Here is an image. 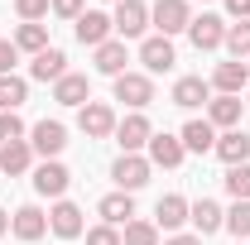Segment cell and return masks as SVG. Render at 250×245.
<instances>
[{
	"label": "cell",
	"instance_id": "1",
	"mask_svg": "<svg viewBox=\"0 0 250 245\" xmlns=\"http://www.w3.org/2000/svg\"><path fill=\"white\" fill-rule=\"evenodd\" d=\"M149 24H154L164 39L188 34V24H192V5H188V0H154V5H149Z\"/></svg>",
	"mask_w": 250,
	"mask_h": 245
},
{
	"label": "cell",
	"instance_id": "2",
	"mask_svg": "<svg viewBox=\"0 0 250 245\" xmlns=\"http://www.w3.org/2000/svg\"><path fill=\"white\" fill-rule=\"evenodd\" d=\"M116 140H121V149H125V154L149 149V140H154V125H149V116H145V111H130L125 121H116Z\"/></svg>",
	"mask_w": 250,
	"mask_h": 245
},
{
	"label": "cell",
	"instance_id": "3",
	"mask_svg": "<svg viewBox=\"0 0 250 245\" xmlns=\"http://www.w3.org/2000/svg\"><path fill=\"white\" fill-rule=\"evenodd\" d=\"M116 101H125L130 111H145V106L154 101L149 72H121V77H116Z\"/></svg>",
	"mask_w": 250,
	"mask_h": 245
},
{
	"label": "cell",
	"instance_id": "4",
	"mask_svg": "<svg viewBox=\"0 0 250 245\" xmlns=\"http://www.w3.org/2000/svg\"><path fill=\"white\" fill-rule=\"evenodd\" d=\"M149 168H154V163H149L145 154H121V159H116V168H111V178H116L121 192H135V187L149 183Z\"/></svg>",
	"mask_w": 250,
	"mask_h": 245
},
{
	"label": "cell",
	"instance_id": "5",
	"mask_svg": "<svg viewBox=\"0 0 250 245\" xmlns=\"http://www.w3.org/2000/svg\"><path fill=\"white\" fill-rule=\"evenodd\" d=\"M111 24H116L121 39H140V34L149 29V5L145 0H121L116 15H111Z\"/></svg>",
	"mask_w": 250,
	"mask_h": 245
},
{
	"label": "cell",
	"instance_id": "6",
	"mask_svg": "<svg viewBox=\"0 0 250 245\" xmlns=\"http://www.w3.org/2000/svg\"><path fill=\"white\" fill-rule=\"evenodd\" d=\"M188 39H192V48H197V53H212V48H221V43H226V24H221V15H192Z\"/></svg>",
	"mask_w": 250,
	"mask_h": 245
},
{
	"label": "cell",
	"instance_id": "7",
	"mask_svg": "<svg viewBox=\"0 0 250 245\" xmlns=\"http://www.w3.org/2000/svg\"><path fill=\"white\" fill-rule=\"evenodd\" d=\"M72 24H77V43H87V48H101V43H111V34H116L111 15H101V10H82Z\"/></svg>",
	"mask_w": 250,
	"mask_h": 245
},
{
	"label": "cell",
	"instance_id": "8",
	"mask_svg": "<svg viewBox=\"0 0 250 245\" xmlns=\"http://www.w3.org/2000/svg\"><path fill=\"white\" fill-rule=\"evenodd\" d=\"M77 125H82L87 140H106V135H116V111H111L106 101H87V106L77 111Z\"/></svg>",
	"mask_w": 250,
	"mask_h": 245
},
{
	"label": "cell",
	"instance_id": "9",
	"mask_svg": "<svg viewBox=\"0 0 250 245\" xmlns=\"http://www.w3.org/2000/svg\"><path fill=\"white\" fill-rule=\"evenodd\" d=\"M29 144H34V154H43V159H58V154L67 149V130H62V121H39L29 130Z\"/></svg>",
	"mask_w": 250,
	"mask_h": 245
},
{
	"label": "cell",
	"instance_id": "10",
	"mask_svg": "<svg viewBox=\"0 0 250 245\" xmlns=\"http://www.w3.org/2000/svg\"><path fill=\"white\" fill-rule=\"evenodd\" d=\"M67 183H72V173L62 168L58 159H43V163L34 168V192H43V197H58V202H62Z\"/></svg>",
	"mask_w": 250,
	"mask_h": 245
},
{
	"label": "cell",
	"instance_id": "11",
	"mask_svg": "<svg viewBox=\"0 0 250 245\" xmlns=\"http://www.w3.org/2000/svg\"><path fill=\"white\" fill-rule=\"evenodd\" d=\"M53 101H58V106H77V111H82V106L92 101V82H87L82 72H67V77L53 82Z\"/></svg>",
	"mask_w": 250,
	"mask_h": 245
},
{
	"label": "cell",
	"instance_id": "12",
	"mask_svg": "<svg viewBox=\"0 0 250 245\" xmlns=\"http://www.w3.org/2000/svg\"><path fill=\"white\" fill-rule=\"evenodd\" d=\"M48 231L62 236V241H77L82 231H87V221H82V207H72V202H58L53 212H48Z\"/></svg>",
	"mask_w": 250,
	"mask_h": 245
},
{
	"label": "cell",
	"instance_id": "13",
	"mask_svg": "<svg viewBox=\"0 0 250 245\" xmlns=\"http://www.w3.org/2000/svg\"><path fill=\"white\" fill-rule=\"evenodd\" d=\"M241 111H246V101L241 96H212L207 101V121H212V130H236L241 125Z\"/></svg>",
	"mask_w": 250,
	"mask_h": 245
},
{
	"label": "cell",
	"instance_id": "14",
	"mask_svg": "<svg viewBox=\"0 0 250 245\" xmlns=\"http://www.w3.org/2000/svg\"><path fill=\"white\" fill-rule=\"evenodd\" d=\"M226 163V168H236V163H250V135L246 130H226V135H217V149H212Z\"/></svg>",
	"mask_w": 250,
	"mask_h": 245
},
{
	"label": "cell",
	"instance_id": "15",
	"mask_svg": "<svg viewBox=\"0 0 250 245\" xmlns=\"http://www.w3.org/2000/svg\"><path fill=\"white\" fill-rule=\"evenodd\" d=\"M34 168V144L29 140H15V144H0V173L5 178H20Z\"/></svg>",
	"mask_w": 250,
	"mask_h": 245
},
{
	"label": "cell",
	"instance_id": "16",
	"mask_svg": "<svg viewBox=\"0 0 250 245\" xmlns=\"http://www.w3.org/2000/svg\"><path fill=\"white\" fill-rule=\"evenodd\" d=\"M246 82H250V67L246 62H217V72H212V87H217L221 96H241L246 92Z\"/></svg>",
	"mask_w": 250,
	"mask_h": 245
},
{
	"label": "cell",
	"instance_id": "17",
	"mask_svg": "<svg viewBox=\"0 0 250 245\" xmlns=\"http://www.w3.org/2000/svg\"><path fill=\"white\" fill-rule=\"evenodd\" d=\"M10 231H15V241H39L43 231H48V212H39V207H20V212L10 216Z\"/></svg>",
	"mask_w": 250,
	"mask_h": 245
},
{
	"label": "cell",
	"instance_id": "18",
	"mask_svg": "<svg viewBox=\"0 0 250 245\" xmlns=\"http://www.w3.org/2000/svg\"><path fill=\"white\" fill-rule=\"evenodd\" d=\"M140 62H145V72H168L178 58H173V43H168L164 34H154V39L140 43Z\"/></svg>",
	"mask_w": 250,
	"mask_h": 245
},
{
	"label": "cell",
	"instance_id": "19",
	"mask_svg": "<svg viewBox=\"0 0 250 245\" xmlns=\"http://www.w3.org/2000/svg\"><path fill=\"white\" fill-rule=\"evenodd\" d=\"M207 101H212V87H207L202 77H178V82H173V106L197 111V106H207Z\"/></svg>",
	"mask_w": 250,
	"mask_h": 245
},
{
	"label": "cell",
	"instance_id": "20",
	"mask_svg": "<svg viewBox=\"0 0 250 245\" xmlns=\"http://www.w3.org/2000/svg\"><path fill=\"white\" fill-rule=\"evenodd\" d=\"M183 140H178V135H154V140H149V163H154V168H178V163H183Z\"/></svg>",
	"mask_w": 250,
	"mask_h": 245
},
{
	"label": "cell",
	"instance_id": "21",
	"mask_svg": "<svg viewBox=\"0 0 250 245\" xmlns=\"http://www.w3.org/2000/svg\"><path fill=\"white\" fill-rule=\"evenodd\" d=\"M188 221L197 226V236H212V231L226 226V212H221L212 197H202V202H192V207H188Z\"/></svg>",
	"mask_w": 250,
	"mask_h": 245
},
{
	"label": "cell",
	"instance_id": "22",
	"mask_svg": "<svg viewBox=\"0 0 250 245\" xmlns=\"http://www.w3.org/2000/svg\"><path fill=\"white\" fill-rule=\"evenodd\" d=\"M29 77L34 82H58V77H67V58H62L58 48H43V53H34Z\"/></svg>",
	"mask_w": 250,
	"mask_h": 245
},
{
	"label": "cell",
	"instance_id": "23",
	"mask_svg": "<svg viewBox=\"0 0 250 245\" xmlns=\"http://www.w3.org/2000/svg\"><path fill=\"white\" fill-rule=\"evenodd\" d=\"M178 140H183L188 154H212V149H217V130H212V121H188Z\"/></svg>",
	"mask_w": 250,
	"mask_h": 245
},
{
	"label": "cell",
	"instance_id": "24",
	"mask_svg": "<svg viewBox=\"0 0 250 245\" xmlns=\"http://www.w3.org/2000/svg\"><path fill=\"white\" fill-rule=\"evenodd\" d=\"M183 221H188V197H178V192L159 197V207H154V226L159 231H178Z\"/></svg>",
	"mask_w": 250,
	"mask_h": 245
},
{
	"label": "cell",
	"instance_id": "25",
	"mask_svg": "<svg viewBox=\"0 0 250 245\" xmlns=\"http://www.w3.org/2000/svg\"><path fill=\"white\" fill-rule=\"evenodd\" d=\"M125 62H130V53H125V39H111V43H101V48H96V72H106V77H121V72H130Z\"/></svg>",
	"mask_w": 250,
	"mask_h": 245
},
{
	"label": "cell",
	"instance_id": "26",
	"mask_svg": "<svg viewBox=\"0 0 250 245\" xmlns=\"http://www.w3.org/2000/svg\"><path fill=\"white\" fill-rule=\"evenodd\" d=\"M101 216H106V226H130V221H135V202H130V192H111V197H101Z\"/></svg>",
	"mask_w": 250,
	"mask_h": 245
},
{
	"label": "cell",
	"instance_id": "27",
	"mask_svg": "<svg viewBox=\"0 0 250 245\" xmlns=\"http://www.w3.org/2000/svg\"><path fill=\"white\" fill-rule=\"evenodd\" d=\"M24 101H29V82L24 77H15V72L0 77V111H20Z\"/></svg>",
	"mask_w": 250,
	"mask_h": 245
},
{
	"label": "cell",
	"instance_id": "28",
	"mask_svg": "<svg viewBox=\"0 0 250 245\" xmlns=\"http://www.w3.org/2000/svg\"><path fill=\"white\" fill-rule=\"evenodd\" d=\"M15 48H20V53H43V48H48V29H43V24H20V29H15Z\"/></svg>",
	"mask_w": 250,
	"mask_h": 245
},
{
	"label": "cell",
	"instance_id": "29",
	"mask_svg": "<svg viewBox=\"0 0 250 245\" xmlns=\"http://www.w3.org/2000/svg\"><path fill=\"white\" fill-rule=\"evenodd\" d=\"M221 48H231V58L246 62L250 58V20H241V24H226V43Z\"/></svg>",
	"mask_w": 250,
	"mask_h": 245
},
{
	"label": "cell",
	"instance_id": "30",
	"mask_svg": "<svg viewBox=\"0 0 250 245\" xmlns=\"http://www.w3.org/2000/svg\"><path fill=\"white\" fill-rule=\"evenodd\" d=\"M226 192L236 197V202H250V163H236V168H226Z\"/></svg>",
	"mask_w": 250,
	"mask_h": 245
},
{
	"label": "cell",
	"instance_id": "31",
	"mask_svg": "<svg viewBox=\"0 0 250 245\" xmlns=\"http://www.w3.org/2000/svg\"><path fill=\"white\" fill-rule=\"evenodd\" d=\"M121 245H159V226L154 221H130L121 231Z\"/></svg>",
	"mask_w": 250,
	"mask_h": 245
},
{
	"label": "cell",
	"instance_id": "32",
	"mask_svg": "<svg viewBox=\"0 0 250 245\" xmlns=\"http://www.w3.org/2000/svg\"><path fill=\"white\" fill-rule=\"evenodd\" d=\"M226 231H231L236 241H246V236H250V202H236V207L226 212Z\"/></svg>",
	"mask_w": 250,
	"mask_h": 245
},
{
	"label": "cell",
	"instance_id": "33",
	"mask_svg": "<svg viewBox=\"0 0 250 245\" xmlns=\"http://www.w3.org/2000/svg\"><path fill=\"white\" fill-rule=\"evenodd\" d=\"M15 140H24V121L15 111H0V144H15Z\"/></svg>",
	"mask_w": 250,
	"mask_h": 245
},
{
	"label": "cell",
	"instance_id": "34",
	"mask_svg": "<svg viewBox=\"0 0 250 245\" xmlns=\"http://www.w3.org/2000/svg\"><path fill=\"white\" fill-rule=\"evenodd\" d=\"M15 15H20L24 24H39V20L48 15V0H15Z\"/></svg>",
	"mask_w": 250,
	"mask_h": 245
},
{
	"label": "cell",
	"instance_id": "35",
	"mask_svg": "<svg viewBox=\"0 0 250 245\" xmlns=\"http://www.w3.org/2000/svg\"><path fill=\"white\" fill-rule=\"evenodd\" d=\"M87 245H121V231L101 221V226H92V231H87Z\"/></svg>",
	"mask_w": 250,
	"mask_h": 245
},
{
	"label": "cell",
	"instance_id": "36",
	"mask_svg": "<svg viewBox=\"0 0 250 245\" xmlns=\"http://www.w3.org/2000/svg\"><path fill=\"white\" fill-rule=\"evenodd\" d=\"M15 62H20L15 39H0V77H10V72H15Z\"/></svg>",
	"mask_w": 250,
	"mask_h": 245
},
{
	"label": "cell",
	"instance_id": "37",
	"mask_svg": "<svg viewBox=\"0 0 250 245\" xmlns=\"http://www.w3.org/2000/svg\"><path fill=\"white\" fill-rule=\"evenodd\" d=\"M82 5H87V0H48V10H53L58 20H77V15H82Z\"/></svg>",
	"mask_w": 250,
	"mask_h": 245
},
{
	"label": "cell",
	"instance_id": "38",
	"mask_svg": "<svg viewBox=\"0 0 250 245\" xmlns=\"http://www.w3.org/2000/svg\"><path fill=\"white\" fill-rule=\"evenodd\" d=\"M226 10H231L236 20H250V0H226Z\"/></svg>",
	"mask_w": 250,
	"mask_h": 245
},
{
	"label": "cell",
	"instance_id": "39",
	"mask_svg": "<svg viewBox=\"0 0 250 245\" xmlns=\"http://www.w3.org/2000/svg\"><path fill=\"white\" fill-rule=\"evenodd\" d=\"M164 245H202V236H168Z\"/></svg>",
	"mask_w": 250,
	"mask_h": 245
},
{
	"label": "cell",
	"instance_id": "40",
	"mask_svg": "<svg viewBox=\"0 0 250 245\" xmlns=\"http://www.w3.org/2000/svg\"><path fill=\"white\" fill-rule=\"evenodd\" d=\"M5 231H10V216H5V207H0V236H5Z\"/></svg>",
	"mask_w": 250,
	"mask_h": 245
},
{
	"label": "cell",
	"instance_id": "41",
	"mask_svg": "<svg viewBox=\"0 0 250 245\" xmlns=\"http://www.w3.org/2000/svg\"><path fill=\"white\" fill-rule=\"evenodd\" d=\"M116 5H121V0H116Z\"/></svg>",
	"mask_w": 250,
	"mask_h": 245
},
{
	"label": "cell",
	"instance_id": "42",
	"mask_svg": "<svg viewBox=\"0 0 250 245\" xmlns=\"http://www.w3.org/2000/svg\"><path fill=\"white\" fill-rule=\"evenodd\" d=\"M246 67H250V62H246Z\"/></svg>",
	"mask_w": 250,
	"mask_h": 245
}]
</instances>
